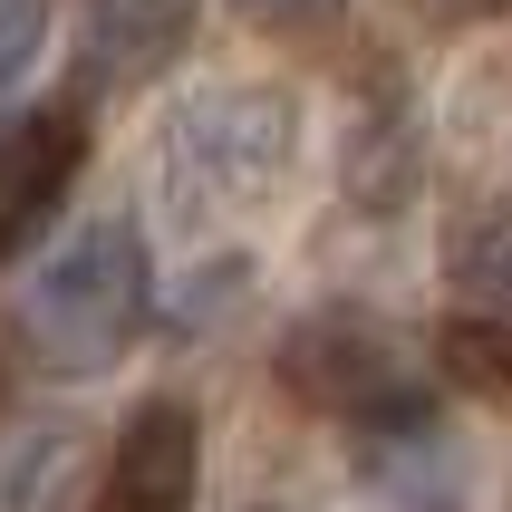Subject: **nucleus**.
I'll list each match as a JSON object with an SVG mask.
<instances>
[{"instance_id":"f257e3e1","label":"nucleus","mask_w":512,"mask_h":512,"mask_svg":"<svg viewBox=\"0 0 512 512\" xmlns=\"http://www.w3.org/2000/svg\"><path fill=\"white\" fill-rule=\"evenodd\" d=\"M290 155H300L290 87H261V78L194 87L165 126V213L184 232H223L290 184Z\"/></svg>"},{"instance_id":"f03ea898","label":"nucleus","mask_w":512,"mask_h":512,"mask_svg":"<svg viewBox=\"0 0 512 512\" xmlns=\"http://www.w3.org/2000/svg\"><path fill=\"white\" fill-rule=\"evenodd\" d=\"M145 300H155L145 232L126 213H87L78 232H58L39 252V271L20 281V339L49 377H97L136 348Z\"/></svg>"},{"instance_id":"7ed1b4c3","label":"nucleus","mask_w":512,"mask_h":512,"mask_svg":"<svg viewBox=\"0 0 512 512\" xmlns=\"http://www.w3.org/2000/svg\"><path fill=\"white\" fill-rule=\"evenodd\" d=\"M271 377L310 416H339L348 435H406V426H435V377L406 358L377 310H300L290 339L271 348Z\"/></svg>"},{"instance_id":"20e7f679","label":"nucleus","mask_w":512,"mask_h":512,"mask_svg":"<svg viewBox=\"0 0 512 512\" xmlns=\"http://www.w3.org/2000/svg\"><path fill=\"white\" fill-rule=\"evenodd\" d=\"M194 474H203V416L184 397H145L116 426V455L87 512H194Z\"/></svg>"},{"instance_id":"39448f33","label":"nucleus","mask_w":512,"mask_h":512,"mask_svg":"<svg viewBox=\"0 0 512 512\" xmlns=\"http://www.w3.org/2000/svg\"><path fill=\"white\" fill-rule=\"evenodd\" d=\"M78 165H87V126H78L68 107H20V116H0V261L49 232V213L68 203Z\"/></svg>"},{"instance_id":"423d86ee","label":"nucleus","mask_w":512,"mask_h":512,"mask_svg":"<svg viewBox=\"0 0 512 512\" xmlns=\"http://www.w3.org/2000/svg\"><path fill=\"white\" fill-rule=\"evenodd\" d=\"M194 20H203V0H87L78 10V68L97 87H145L184 58Z\"/></svg>"},{"instance_id":"0eeeda50","label":"nucleus","mask_w":512,"mask_h":512,"mask_svg":"<svg viewBox=\"0 0 512 512\" xmlns=\"http://www.w3.org/2000/svg\"><path fill=\"white\" fill-rule=\"evenodd\" d=\"M416 174H426V136H416V107L406 97H368L358 126H348V194L377 203V213H397L416 194Z\"/></svg>"},{"instance_id":"6e6552de","label":"nucleus","mask_w":512,"mask_h":512,"mask_svg":"<svg viewBox=\"0 0 512 512\" xmlns=\"http://www.w3.org/2000/svg\"><path fill=\"white\" fill-rule=\"evenodd\" d=\"M87 464V435L68 416H39V426H10L0 435V512H58L68 484Z\"/></svg>"},{"instance_id":"1a4fd4ad","label":"nucleus","mask_w":512,"mask_h":512,"mask_svg":"<svg viewBox=\"0 0 512 512\" xmlns=\"http://www.w3.org/2000/svg\"><path fill=\"white\" fill-rule=\"evenodd\" d=\"M445 290L464 310H512V203H474L445 242Z\"/></svg>"},{"instance_id":"9d476101","label":"nucleus","mask_w":512,"mask_h":512,"mask_svg":"<svg viewBox=\"0 0 512 512\" xmlns=\"http://www.w3.org/2000/svg\"><path fill=\"white\" fill-rule=\"evenodd\" d=\"M435 368H445V387H464V397L512 406V310H455L435 329Z\"/></svg>"},{"instance_id":"9b49d317","label":"nucleus","mask_w":512,"mask_h":512,"mask_svg":"<svg viewBox=\"0 0 512 512\" xmlns=\"http://www.w3.org/2000/svg\"><path fill=\"white\" fill-rule=\"evenodd\" d=\"M39 49H49V0H0V97L39 68Z\"/></svg>"},{"instance_id":"f8f14e48","label":"nucleus","mask_w":512,"mask_h":512,"mask_svg":"<svg viewBox=\"0 0 512 512\" xmlns=\"http://www.w3.org/2000/svg\"><path fill=\"white\" fill-rule=\"evenodd\" d=\"M252 29H319V20H339L348 0H232Z\"/></svg>"},{"instance_id":"ddd939ff","label":"nucleus","mask_w":512,"mask_h":512,"mask_svg":"<svg viewBox=\"0 0 512 512\" xmlns=\"http://www.w3.org/2000/svg\"><path fill=\"white\" fill-rule=\"evenodd\" d=\"M406 10H426V20H484V10H503V0H406Z\"/></svg>"},{"instance_id":"4468645a","label":"nucleus","mask_w":512,"mask_h":512,"mask_svg":"<svg viewBox=\"0 0 512 512\" xmlns=\"http://www.w3.org/2000/svg\"><path fill=\"white\" fill-rule=\"evenodd\" d=\"M252 512H290V503H252Z\"/></svg>"}]
</instances>
